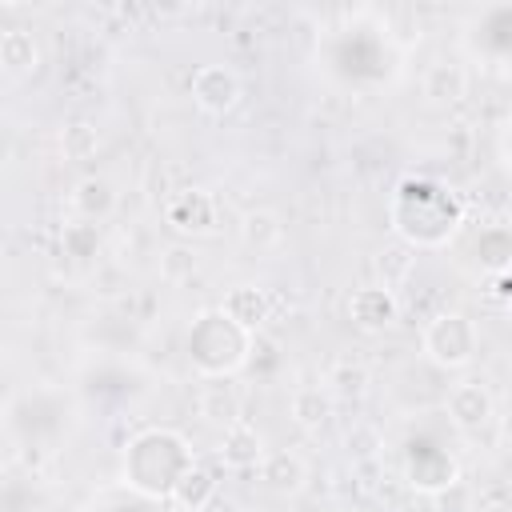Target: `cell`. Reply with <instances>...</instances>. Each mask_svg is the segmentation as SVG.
<instances>
[{"instance_id":"obj_1","label":"cell","mask_w":512,"mask_h":512,"mask_svg":"<svg viewBox=\"0 0 512 512\" xmlns=\"http://www.w3.org/2000/svg\"><path fill=\"white\" fill-rule=\"evenodd\" d=\"M192 448L172 428H144L124 448V484L148 500H168L176 480L192 468Z\"/></svg>"},{"instance_id":"obj_2","label":"cell","mask_w":512,"mask_h":512,"mask_svg":"<svg viewBox=\"0 0 512 512\" xmlns=\"http://www.w3.org/2000/svg\"><path fill=\"white\" fill-rule=\"evenodd\" d=\"M248 352H252V332L232 324L220 308H204L188 328V360L208 380H224L236 368H244Z\"/></svg>"},{"instance_id":"obj_3","label":"cell","mask_w":512,"mask_h":512,"mask_svg":"<svg viewBox=\"0 0 512 512\" xmlns=\"http://www.w3.org/2000/svg\"><path fill=\"white\" fill-rule=\"evenodd\" d=\"M400 200H412V216H392L396 228H404V224L416 220V216L424 220V224L416 228V236H412L408 248H436V244H444V240L460 228V220H464L460 200H456L448 188L428 184V180H404V184H400Z\"/></svg>"},{"instance_id":"obj_4","label":"cell","mask_w":512,"mask_h":512,"mask_svg":"<svg viewBox=\"0 0 512 512\" xmlns=\"http://www.w3.org/2000/svg\"><path fill=\"white\" fill-rule=\"evenodd\" d=\"M424 356L436 364V368H468L476 360V348H480V332H476V320L464 316V312H440L424 324Z\"/></svg>"},{"instance_id":"obj_5","label":"cell","mask_w":512,"mask_h":512,"mask_svg":"<svg viewBox=\"0 0 512 512\" xmlns=\"http://www.w3.org/2000/svg\"><path fill=\"white\" fill-rule=\"evenodd\" d=\"M188 92H192V104L208 116H224L240 104L244 88H240V76L224 64H200L188 80Z\"/></svg>"},{"instance_id":"obj_6","label":"cell","mask_w":512,"mask_h":512,"mask_svg":"<svg viewBox=\"0 0 512 512\" xmlns=\"http://www.w3.org/2000/svg\"><path fill=\"white\" fill-rule=\"evenodd\" d=\"M164 220L180 236H208L220 224V204L208 188H184L164 204Z\"/></svg>"},{"instance_id":"obj_7","label":"cell","mask_w":512,"mask_h":512,"mask_svg":"<svg viewBox=\"0 0 512 512\" xmlns=\"http://www.w3.org/2000/svg\"><path fill=\"white\" fill-rule=\"evenodd\" d=\"M444 408H448V420H452V424H456L464 436L484 432V428L492 424V416H496L492 392H488L480 380H460V384L448 392Z\"/></svg>"},{"instance_id":"obj_8","label":"cell","mask_w":512,"mask_h":512,"mask_svg":"<svg viewBox=\"0 0 512 512\" xmlns=\"http://www.w3.org/2000/svg\"><path fill=\"white\" fill-rule=\"evenodd\" d=\"M400 316V300L396 292L380 288V284H368V288H356L348 296V320L360 328V332H388Z\"/></svg>"},{"instance_id":"obj_9","label":"cell","mask_w":512,"mask_h":512,"mask_svg":"<svg viewBox=\"0 0 512 512\" xmlns=\"http://www.w3.org/2000/svg\"><path fill=\"white\" fill-rule=\"evenodd\" d=\"M232 324H240L244 332H260L272 320V296L260 284H236L224 292V300L216 304Z\"/></svg>"},{"instance_id":"obj_10","label":"cell","mask_w":512,"mask_h":512,"mask_svg":"<svg viewBox=\"0 0 512 512\" xmlns=\"http://www.w3.org/2000/svg\"><path fill=\"white\" fill-rule=\"evenodd\" d=\"M420 92L428 104L436 108H456L464 96H468V68L460 60H432L424 68V80H420Z\"/></svg>"},{"instance_id":"obj_11","label":"cell","mask_w":512,"mask_h":512,"mask_svg":"<svg viewBox=\"0 0 512 512\" xmlns=\"http://www.w3.org/2000/svg\"><path fill=\"white\" fill-rule=\"evenodd\" d=\"M264 436H260V428H252L248 420H236V424H228L224 428V440H220V460H224V468H236V472H248V468H256L260 460H264Z\"/></svg>"},{"instance_id":"obj_12","label":"cell","mask_w":512,"mask_h":512,"mask_svg":"<svg viewBox=\"0 0 512 512\" xmlns=\"http://www.w3.org/2000/svg\"><path fill=\"white\" fill-rule=\"evenodd\" d=\"M256 472H260V480H264L272 492H280V496H292V492H300V488L308 484V464H304L296 452H288V448L264 452V460L256 464Z\"/></svg>"},{"instance_id":"obj_13","label":"cell","mask_w":512,"mask_h":512,"mask_svg":"<svg viewBox=\"0 0 512 512\" xmlns=\"http://www.w3.org/2000/svg\"><path fill=\"white\" fill-rule=\"evenodd\" d=\"M68 204L84 224H100V220H108L116 212V188L104 176H84V180H76Z\"/></svg>"},{"instance_id":"obj_14","label":"cell","mask_w":512,"mask_h":512,"mask_svg":"<svg viewBox=\"0 0 512 512\" xmlns=\"http://www.w3.org/2000/svg\"><path fill=\"white\" fill-rule=\"evenodd\" d=\"M196 408H200V416L208 424H220V428L244 420V400H240V392L228 380H208L200 388V396H196Z\"/></svg>"},{"instance_id":"obj_15","label":"cell","mask_w":512,"mask_h":512,"mask_svg":"<svg viewBox=\"0 0 512 512\" xmlns=\"http://www.w3.org/2000/svg\"><path fill=\"white\" fill-rule=\"evenodd\" d=\"M332 404L336 400L328 396L324 384H304V388H296L288 396V412H292L296 428H304V432H320L328 424V416H332Z\"/></svg>"},{"instance_id":"obj_16","label":"cell","mask_w":512,"mask_h":512,"mask_svg":"<svg viewBox=\"0 0 512 512\" xmlns=\"http://www.w3.org/2000/svg\"><path fill=\"white\" fill-rule=\"evenodd\" d=\"M0 68H8L12 76H28L40 68V44L28 28L0 32Z\"/></svg>"},{"instance_id":"obj_17","label":"cell","mask_w":512,"mask_h":512,"mask_svg":"<svg viewBox=\"0 0 512 512\" xmlns=\"http://www.w3.org/2000/svg\"><path fill=\"white\" fill-rule=\"evenodd\" d=\"M284 240V224L272 208H252L240 216V244L252 252H272Z\"/></svg>"},{"instance_id":"obj_18","label":"cell","mask_w":512,"mask_h":512,"mask_svg":"<svg viewBox=\"0 0 512 512\" xmlns=\"http://www.w3.org/2000/svg\"><path fill=\"white\" fill-rule=\"evenodd\" d=\"M212 496H216V476H212L208 468L192 464V468L176 480V488H172L168 500H172L180 512H204V508L212 504Z\"/></svg>"},{"instance_id":"obj_19","label":"cell","mask_w":512,"mask_h":512,"mask_svg":"<svg viewBox=\"0 0 512 512\" xmlns=\"http://www.w3.org/2000/svg\"><path fill=\"white\" fill-rule=\"evenodd\" d=\"M368 384H372V376L360 360H336L328 368V380H324L328 396H344V400H360L368 392Z\"/></svg>"},{"instance_id":"obj_20","label":"cell","mask_w":512,"mask_h":512,"mask_svg":"<svg viewBox=\"0 0 512 512\" xmlns=\"http://www.w3.org/2000/svg\"><path fill=\"white\" fill-rule=\"evenodd\" d=\"M408 480H412L416 488L436 492V488L456 484V464H452L444 452H436L432 460H428V456H416V460H408Z\"/></svg>"},{"instance_id":"obj_21","label":"cell","mask_w":512,"mask_h":512,"mask_svg":"<svg viewBox=\"0 0 512 512\" xmlns=\"http://www.w3.org/2000/svg\"><path fill=\"white\" fill-rule=\"evenodd\" d=\"M96 148H100V132H96V124H88V120H72V124L60 128V152H64V160L84 164V160L96 156Z\"/></svg>"},{"instance_id":"obj_22","label":"cell","mask_w":512,"mask_h":512,"mask_svg":"<svg viewBox=\"0 0 512 512\" xmlns=\"http://www.w3.org/2000/svg\"><path fill=\"white\" fill-rule=\"evenodd\" d=\"M376 268H380V288H388V292H396L400 284H408V276H412V268H416V248H408V244H392V248H384L380 256H376Z\"/></svg>"},{"instance_id":"obj_23","label":"cell","mask_w":512,"mask_h":512,"mask_svg":"<svg viewBox=\"0 0 512 512\" xmlns=\"http://www.w3.org/2000/svg\"><path fill=\"white\" fill-rule=\"evenodd\" d=\"M192 272H196V248L192 244H168L164 252H160V276L168 280V284H184V280H192Z\"/></svg>"},{"instance_id":"obj_24","label":"cell","mask_w":512,"mask_h":512,"mask_svg":"<svg viewBox=\"0 0 512 512\" xmlns=\"http://www.w3.org/2000/svg\"><path fill=\"white\" fill-rule=\"evenodd\" d=\"M344 448H348V456H352V460H372V456H380L384 436H380V428H376V424L356 420V424L344 432Z\"/></svg>"},{"instance_id":"obj_25","label":"cell","mask_w":512,"mask_h":512,"mask_svg":"<svg viewBox=\"0 0 512 512\" xmlns=\"http://www.w3.org/2000/svg\"><path fill=\"white\" fill-rule=\"evenodd\" d=\"M484 512H508V496L496 488V492H488L484 496Z\"/></svg>"},{"instance_id":"obj_26","label":"cell","mask_w":512,"mask_h":512,"mask_svg":"<svg viewBox=\"0 0 512 512\" xmlns=\"http://www.w3.org/2000/svg\"><path fill=\"white\" fill-rule=\"evenodd\" d=\"M236 512H256V508H236Z\"/></svg>"}]
</instances>
